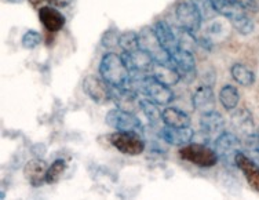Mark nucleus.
Instances as JSON below:
<instances>
[{"instance_id":"33","label":"nucleus","mask_w":259,"mask_h":200,"mask_svg":"<svg viewBox=\"0 0 259 200\" xmlns=\"http://www.w3.org/2000/svg\"><path fill=\"white\" fill-rule=\"evenodd\" d=\"M32 6H40L41 3H47L53 7H66L69 6L73 0H29Z\"/></svg>"},{"instance_id":"9","label":"nucleus","mask_w":259,"mask_h":200,"mask_svg":"<svg viewBox=\"0 0 259 200\" xmlns=\"http://www.w3.org/2000/svg\"><path fill=\"white\" fill-rule=\"evenodd\" d=\"M81 87L87 97L97 104H106L108 101L112 100L110 86L102 77H97L94 75L85 76L81 83Z\"/></svg>"},{"instance_id":"31","label":"nucleus","mask_w":259,"mask_h":200,"mask_svg":"<svg viewBox=\"0 0 259 200\" xmlns=\"http://www.w3.org/2000/svg\"><path fill=\"white\" fill-rule=\"evenodd\" d=\"M21 43H22V47H24V49L33 50V49H36V47L41 43V36H40V33L37 30H26L25 33H24V36H22Z\"/></svg>"},{"instance_id":"20","label":"nucleus","mask_w":259,"mask_h":200,"mask_svg":"<svg viewBox=\"0 0 259 200\" xmlns=\"http://www.w3.org/2000/svg\"><path fill=\"white\" fill-rule=\"evenodd\" d=\"M230 120H232V126L234 129L244 137H248L255 133L252 115L247 109H237L230 116Z\"/></svg>"},{"instance_id":"34","label":"nucleus","mask_w":259,"mask_h":200,"mask_svg":"<svg viewBox=\"0 0 259 200\" xmlns=\"http://www.w3.org/2000/svg\"><path fill=\"white\" fill-rule=\"evenodd\" d=\"M241 7H244L247 11H256L258 10V5L255 0H236Z\"/></svg>"},{"instance_id":"35","label":"nucleus","mask_w":259,"mask_h":200,"mask_svg":"<svg viewBox=\"0 0 259 200\" xmlns=\"http://www.w3.org/2000/svg\"><path fill=\"white\" fill-rule=\"evenodd\" d=\"M9 2H14V3H21L22 0H9Z\"/></svg>"},{"instance_id":"26","label":"nucleus","mask_w":259,"mask_h":200,"mask_svg":"<svg viewBox=\"0 0 259 200\" xmlns=\"http://www.w3.org/2000/svg\"><path fill=\"white\" fill-rule=\"evenodd\" d=\"M193 6L199 11L200 17L203 18V21H209L215 18L218 14V11L215 10L214 3L212 0H190Z\"/></svg>"},{"instance_id":"29","label":"nucleus","mask_w":259,"mask_h":200,"mask_svg":"<svg viewBox=\"0 0 259 200\" xmlns=\"http://www.w3.org/2000/svg\"><path fill=\"white\" fill-rule=\"evenodd\" d=\"M244 146L248 152L249 157L259 165V129L254 134L245 137Z\"/></svg>"},{"instance_id":"19","label":"nucleus","mask_w":259,"mask_h":200,"mask_svg":"<svg viewBox=\"0 0 259 200\" xmlns=\"http://www.w3.org/2000/svg\"><path fill=\"white\" fill-rule=\"evenodd\" d=\"M150 75L165 86H174L181 80L178 72L171 64H156L155 62V65L150 70Z\"/></svg>"},{"instance_id":"30","label":"nucleus","mask_w":259,"mask_h":200,"mask_svg":"<svg viewBox=\"0 0 259 200\" xmlns=\"http://www.w3.org/2000/svg\"><path fill=\"white\" fill-rule=\"evenodd\" d=\"M232 22V25L237 32H239L240 35H249V33H252L254 32V22L252 20L249 18L248 15H240L239 18H236V20L230 21Z\"/></svg>"},{"instance_id":"16","label":"nucleus","mask_w":259,"mask_h":200,"mask_svg":"<svg viewBox=\"0 0 259 200\" xmlns=\"http://www.w3.org/2000/svg\"><path fill=\"white\" fill-rule=\"evenodd\" d=\"M39 20L46 29L50 32H58L64 28L65 22H66L62 13H60L53 6H45L40 9Z\"/></svg>"},{"instance_id":"32","label":"nucleus","mask_w":259,"mask_h":200,"mask_svg":"<svg viewBox=\"0 0 259 200\" xmlns=\"http://www.w3.org/2000/svg\"><path fill=\"white\" fill-rule=\"evenodd\" d=\"M119 39L120 35L117 33V30H106L104 33V36H102V39H101V46H102L104 49H113L115 46H119Z\"/></svg>"},{"instance_id":"3","label":"nucleus","mask_w":259,"mask_h":200,"mask_svg":"<svg viewBox=\"0 0 259 200\" xmlns=\"http://www.w3.org/2000/svg\"><path fill=\"white\" fill-rule=\"evenodd\" d=\"M180 156L186 162H190L199 167H214L218 163V155L212 148L204 144H188L180 149Z\"/></svg>"},{"instance_id":"15","label":"nucleus","mask_w":259,"mask_h":200,"mask_svg":"<svg viewBox=\"0 0 259 200\" xmlns=\"http://www.w3.org/2000/svg\"><path fill=\"white\" fill-rule=\"evenodd\" d=\"M200 129L205 135H220L225 129L224 116L217 110H209L200 116Z\"/></svg>"},{"instance_id":"1","label":"nucleus","mask_w":259,"mask_h":200,"mask_svg":"<svg viewBox=\"0 0 259 200\" xmlns=\"http://www.w3.org/2000/svg\"><path fill=\"white\" fill-rule=\"evenodd\" d=\"M100 75L110 87H125L130 79V70L120 55L106 53L100 62Z\"/></svg>"},{"instance_id":"22","label":"nucleus","mask_w":259,"mask_h":200,"mask_svg":"<svg viewBox=\"0 0 259 200\" xmlns=\"http://www.w3.org/2000/svg\"><path fill=\"white\" fill-rule=\"evenodd\" d=\"M163 122L169 127H189L190 117L177 108H165L163 110Z\"/></svg>"},{"instance_id":"12","label":"nucleus","mask_w":259,"mask_h":200,"mask_svg":"<svg viewBox=\"0 0 259 200\" xmlns=\"http://www.w3.org/2000/svg\"><path fill=\"white\" fill-rule=\"evenodd\" d=\"M50 166L46 163L43 159H32L24 167V175L26 181L29 182L33 188L41 186L46 184V177Z\"/></svg>"},{"instance_id":"18","label":"nucleus","mask_w":259,"mask_h":200,"mask_svg":"<svg viewBox=\"0 0 259 200\" xmlns=\"http://www.w3.org/2000/svg\"><path fill=\"white\" fill-rule=\"evenodd\" d=\"M156 35L159 37L160 43L164 47L165 51H168L171 55L175 50L180 49V43H178V36L175 35L172 28L165 22V21H157L153 26Z\"/></svg>"},{"instance_id":"2","label":"nucleus","mask_w":259,"mask_h":200,"mask_svg":"<svg viewBox=\"0 0 259 200\" xmlns=\"http://www.w3.org/2000/svg\"><path fill=\"white\" fill-rule=\"evenodd\" d=\"M243 144L236 134L224 131L221 133L214 142V149L218 155V159L222 160L229 167H237L236 159L241 152Z\"/></svg>"},{"instance_id":"11","label":"nucleus","mask_w":259,"mask_h":200,"mask_svg":"<svg viewBox=\"0 0 259 200\" xmlns=\"http://www.w3.org/2000/svg\"><path fill=\"white\" fill-rule=\"evenodd\" d=\"M160 137L165 144L174 146H184L192 142L194 138V131L189 127H169L164 126L160 130Z\"/></svg>"},{"instance_id":"5","label":"nucleus","mask_w":259,"mask_h":200,"mask_svg":"<svg viewBox=\"0 0 259 200\" xmlns=\"http://www.w3.org/2000/svg\"><path fill=\"white\" fill-rule=\"evenodd\" d=\"M138 39H140V49L149 53L156 64H171L168 51H165L164 47L161 46L153 28H144L138 33Z\"/></svg>"},{"instance_id":"21","label":"nucleus","mask_w":259,"mask_h":200,"mask_svg":"<svg viewBox=\"0 0 259 200\" xmlns=\"http://www.w3.org/2000/svg\"><path fill=\"white\" fill-rule=\"evenodd\" d=\"M212 3H214L215 10L218 11V14L224 15L229 21L239 18L240 15L247 14L245 13L247 10L244 7H241L236 0H212Z\"/></svg>"},{"instance_id":"28","label":"nucleus","mask_w":259,"mask_h":200,"mask_svg":"<svg viewBox=\"0 0 259 200\" xmlns=\"http://www.w3.org/2000/svg\"><path fill=\"white\" fill-rule=\"evenodd\" d=\"M119 46L123 51H134L140 49V39L138 33L135 32H125L121 33L119 39Z\"/></svg>"},{"instance_id":"23","label":"nucleus","mask_w":259,"mask_h":200,"mask_svg":"<svg viewBox=\"0 0 259 200\" xmlns=\"http://www.w3.org/2000/svg\"><path fill=\"white\" fill-rule=\"evenodd\" d=\"M220 101L226 110H233L237 108L240 101V94L234 86L226 85L220 91Z\"/></svg>"},{"instance_id":"6","label":"nucleus","mask_w":259,"mask_h":200,"mask_svg":"<svg viewBox=\"0 0 259 200\" xmlns=\"http://www.w3.org/2000/svg\"><path fill=\"white\" fill-rule=\"evenodd\" d=\"M106 125L117 131H134V133H142V123L135 116L134 112H127L119 108L109 110L105 116Z\"/></svg>"},{"instance_id":"27","label":"nucleus","mask_w":259,"mask_h":200,"mask_svg":"<svg viewBox=\"0 0 259 200\" xmlns=\"http://www.w3.org/2000/svg\"><path fill=\"white\" fill-rule=\"evenodd\" d=\"M65 170H66V162L62 159L55 160L54 163L50 165V167H49L47 177H46V182L47 184H55V182H58V180L64 175Z\"/></svg>"},{"instance_id":"10","label":"nucleus","mask_w":259,"mask_h":200,"mask_svg":"<svg viewBox=\"0 0 259 200\" xmlns=\"http://www.w3.org/2000/svg\"><path fill=\"white\" fill-rule=\"evenodd\" d=\"M121 58L124 61L130 73H148L155 65V60L149 53L142 49H137L134 51H124Z\"/></svg>"},{"instance_id":"13","label":"nucleus","mask_w":259,"mask_h":200,"mask_svg":"<svg viewBox=\"0 0 259 200\" xmlns=\"http://www.w3.org/2000/svg\"><path fill=\"white\" fill-rule=\"evenodd\" d=\"M112 101L116 104V108L127 112H135V105L138 100V93L128 87H110Z\"/></svg>"},{"instance_id":"14","label":"nucleus","mask_w":259,"mask_h":200,"mask_svg":"<svg viewBox=\"0 0 259 200\" xmlns=\"http://www.w3.org/2000/svg\"><path fill=\"white\" fill-rule=\"evenodd\" d=\"M192 105H193V109L200 112V113L214 110L215 95L212 87L211 86H200L192 97Z\"/></svg>"},{"instance_id":"7","label":"nucleus","mask_w":259,"mask_h":200,"mask_svg":"<svg viewBox=\"0 0 259 200\" xmlns=\"http://www.w3.org/2000/svg\"><path fill=\"white\" fill-rule=\"evenodd\" d=\"M175 18L178 22V28L188 30L190 33H196L201 26L203 18L192 2H181L175 7Z\"/></svg>"},{"instance_id":"4","label":"nucleus","mask_w":259,"mask_h":200,"mask_svg":"<svg viewBox=\"0 0 259 200\" xmlns=\"http://www.w3.org/2000/svg\"><path fill=\"white\" fill-rule=\"evenodd\" d=\"M110 144L120 153L128 156H138L145 150V141L134 131H116L109 137Z\"/></svg>"},{"instance_id":"17","label":"nucleus","mask_w":259,"mask_h":200,"mask_svg":"<svg viewBox=\"0 0 259 200\" xmlns=\"http://www.w3.org/2000/svg\"><path fill=\"white\" fill-rule=\"evenodd\" d=\"M236 165L240 170L243 171L245 178L248 181V184L255 190L259 192V165L256 162L251 159L248 155H244L243 152H240L236 159Z\"/></svg>"},{"instance_id":"8","label":"nucleus","mask_w":259,"mask_h":200,"mask_svg":"<svg viewBox=\"0 0 259 200\" xmlns=\"http://www.w3.org/2000/svg\"><path fill=\"white\" fill-rule=\"evenodd\" d=\"M169 57H171V65L178 72L181 80H185L188 83L193 82L197 75V70H196V61H194L192 51L184 50L180 47Z\"/></svg>"},{"instance_id":"24","label":"nucleus","mask_w":259,"mask_h":200,"mask_svg":"<svg viewBox=\"0 0 259 200\" xmlns=\"http://www.w3.org/2000/svg\"><path fill=\"white\" fill-rule=\"evenodd\" d=\"M230 73L239 85L244 86V87H249L255 83L254 72L243 64H233L230 68Z\"/></svg>"},{"instance_id":"25","label":"nucleus","mask_w":259,"mask_h":200,"mask_svg":"<svg viewBox=\"0 0 259 200\" xmlns=\"http://www.w3.org/2000/svg\"><path fill=\"white\" fill-rule=\"evenodd\" d=\"M140 108L152 125H157L160 120H163V110H160L159 105L152 100H140Z\"/></svg>"}]
</instances>
